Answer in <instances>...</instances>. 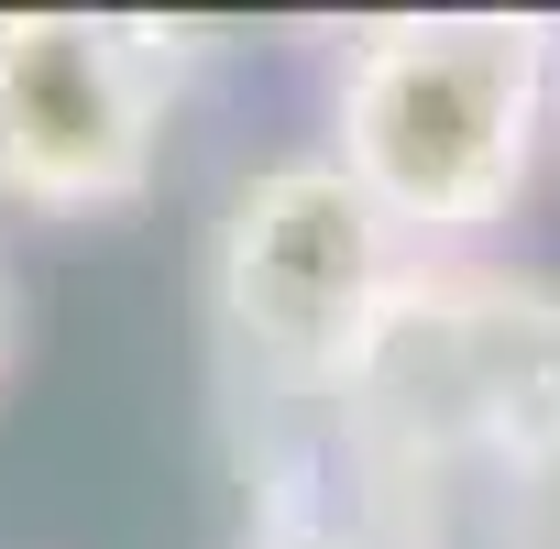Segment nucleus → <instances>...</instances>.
<instances>
[{"label": "nucleus", "instance_id": "1", "mask_svg": "<svg viewBox=\"0 0 560 549\" xmlns=\"http://www.w3.org/2000/svg\"><path fill=\"white\" fill-rule=\"evenodd\" d=\"M549 143V23L527 12H396L352 23L330 67V165L396 220V242L451 253L494 231Z\"/></svg>", "mask_w": 560, "mask_h": 549}, {"label": "nucleus", "instance_id": "2", "mask_svg": "<svg viewBox=\"0 0 560 549\" xmlns=\"http://www.w3.org/2000/svg\"><path fill=\"white\" fill-rule=\"evenodd\" d=\"M396 297H407V242L330 154L253 165L231 187L209 242V308L220 352L264 396H341Z\"/></svg>", "mask_w": 560, "mask_h": 549}, {"label": "nucleus", "instance_id": "3", "mask_svg": "<svg viewBox=\"0 0 560 549\" xmlns=\"http://www.w3.org/2000/svg\"><path fill=\"white\" fill-rule=\"evenodd\" d=\"M165 45L110 12H0V209L100 220L154 187Z\"/></svg>", "mask_w": 560, "mask_h": 549}, {"label": "nucleus", "instance_id": "4", "mask_svg": "<svg viewBox=\"0 0 560 549\" xmlns=\"http://www.w3.org/2000/svg\"><path fill=\"white\" fill-rule=\"evenodd\" d=\"M242 549H407V538L363 505H264L242 527Z\"/></svg>", "mask_w": 560, "mask_h": 549}, {"label": "nucleus", "instance_id": "5", "mask_svg": "<svg viewBox=\"0 0 560 549\" xmlns=\"http://www.w3.org/2000/svg\"><path fill=\"white\" fill-rule=\"evenodd\" d=\"M0 374H12V253H0Z\"/></svg>", "mask_w": 560, "mask_h": 549}, {"label": "nucleus", "instance_id": "6", "mask_svg": "<svg viewBox=\"0 0 560 549\" xmlns=\"http://www.w3.org/2000/svg\"><path fill=\"white\" fill-rule=\"evenodd\" d=\"M549 121H560V23H549Z\"/></svg>", "mask_w": 560, "mask_h": 549}]
</instances>
